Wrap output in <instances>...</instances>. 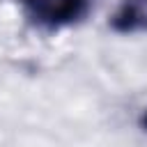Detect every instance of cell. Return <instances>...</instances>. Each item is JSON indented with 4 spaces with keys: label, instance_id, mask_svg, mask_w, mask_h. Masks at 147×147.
<instances>
[{
    "label": "cell",
    "instance_id": "1",
    "mask_svg": "<svg viewBox=\"0 0 147 147\" xmlns=\"http://www.w3.org/2000/svg\"><path fill=\"white\" fill-rule=\"evenodd\" d=\"M25 14L44 28H64L78 23L92 9V0H18Z\"/></svg>",
    "mask_w": 147,
    "mask_h": 147
},
{
    "label": "cell",
    "instance_id": "2",
    "mask_svg": "<svg viewBox=\"0 0 147 147\" xmlns=\"http://www.w3.org/2000/svg\"><path fill=\"white\" fill-rule=\"evenodd\" d=\"M110 30L117 34H133L147 30V0H119L117 9L108 21Z\"/></svg>",
    "mask_w": 147,
    "mask_h": 147
},
{
    "label": "cell",
    "instance_id": "3",
    "mask_svg": "<svg viewBox=\"0 0 147 147\" xmlns=\"http://www.w3.org/2000/svg\"><path fill=\"white\" fill-rule=\"evenodd\" d=\"M140 124H142V129L147 131V110H145V115H142V119H140Z\"/></svg>",
    "mask_w": 147,
    "mask_h": 147
}]
</instances>
